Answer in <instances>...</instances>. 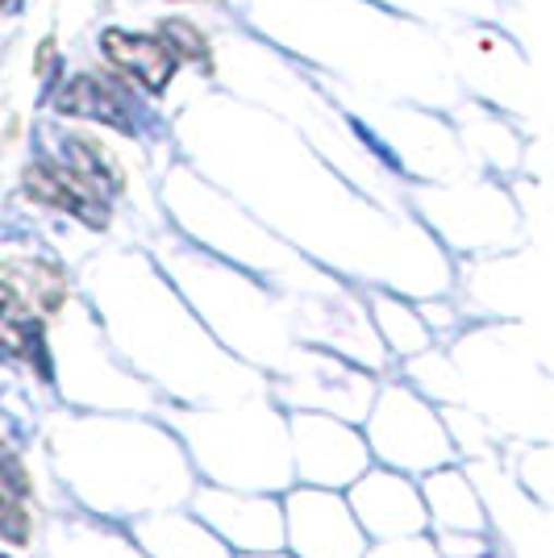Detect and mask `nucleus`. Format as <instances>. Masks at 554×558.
Masks as SVG:
<instances>
[{
	"label": "nucleus",
	"instance_id": "7ed1b4c3",
	"mask_svg": "<svg viewBox=\"0 0 554 558\" xmlns=\"http://www.w3.org/2000/svg\"><path fill=\"white\" fill-rule=\"evenodd\" d=\"M55 109L68 117L105 121V125H125V105H121L117 88H109L96 75H75V80H68L59 88V96H55Z\"/></svg>",
	"mask_w": 554,
	"mask_h": 558
},
{
	"label": "nucleus",
	"instance_id": "0eeeda50",
	"mask_svg": "<svg viewBox=\"0 0 554 558\" xmlns=\"http://www.w3.org/2000/svg\"><path fill=\"white\" fill-rule=\"evenodd\" d=\"M159 38L167 43V50H171L176 59H208L205 38H201L188 22H167Z\"/></svg>",
	"mask_w": 554,
	"mask_h": 558
},
{
	"label": "nucleus",
	"instance_id": "39448f33",
	"mask_svg": "<svg viewBox=\"0 0 554 558\" xmlns=\"http://www.w3.org/2000/svg\"><path fill=\"white\" fill-rule=\"evenodd\" d=\"M25 276V292H29V301H38L47 313H55L59 304H63V276L47 267V263H22L17 267Z\"/></svg>",
	"mask_w": 554,
	"mask_h": 558
},
{
	"label": "nucleus",
	"instance_id": "f257e3e1",
	"mask_svg": "<svg viewBox=\"0 0 554 558\" xmlns=\"http://www.w3.org/2000/svg\"><path fill=\"white\" fill-rule=\"evenodd\" d=\"M100 50L109 54V63H113L121 75L138 80L146 93H162L167 80L176 75V63H180V59L167 50L162 38H150V34H125V29H105Z\"/></svg>",
	"mask_w": 554,
	"mask_h": 558
},
{
	"label": "nucleus",
	"instance_id": "20e7f679",
	"mask_svg": "<svg viewBox=\"0 0 554 558\" xmlns=\"http://www.w3.org/2000/svg\"><path fill=\"white\" fill-rule=\"evenodd\" d=\"M68 159H71V171L84 180V184L93 187V192H117L121 187V175H117L113 159L96 146V142H84V138H71L68 142Z\"/></svg>",
	"mask_w": 554,
	"mask_h": 558
},
{
	"label": "nucleus",
	"instance_id": "423d86ee",
	"mask_svg": "<svg viewBox=\"0 0 554 558\" xmlns=\"http://www.w3.org/2000/svg\"><path fill=\"white\" fill-rule=\"evenodd\" d=\"M0 534L9 542H25L29 537V517H25L22 500H17V488L0 475Z\"/></svg>",
	"mask_w": 554,
	"mask_h": 558
},
{
	"label": "nucleus",
	"instance_id": "f03ea898",
	"mask_svg": "<svg viewBox=\"0 0 554 558\" xmlns=\"http://www.w3.org/2000/svg\"><path fill=\"white\" fill-rule=\"evenodd\" d=\"M25 192L34 201L50 205V209H63L71 217H80V221H88V226H105L109 221L105 205H100V192H93L68 167H50V163L25 167Z\"/></svg>",
	"mask_w": 554,
	"mask_h": 558
}]
</instances>
